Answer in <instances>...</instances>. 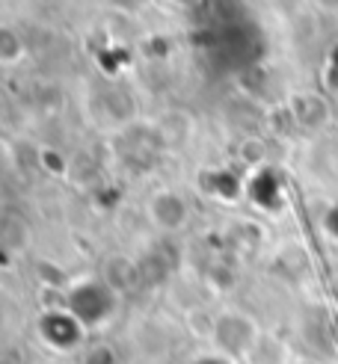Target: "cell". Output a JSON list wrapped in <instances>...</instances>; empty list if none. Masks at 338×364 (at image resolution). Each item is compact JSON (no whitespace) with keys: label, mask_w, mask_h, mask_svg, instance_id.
Masks as SVG:
<instances>
[{"label":"cell","mask_w":338,"mask_h":364,"mask_svg":"<svg viewBox=\"0 0 338 364\" xmlns=\"http://www.w3.org/2000/svg\"><path fill=\"white\" fill-rule=\"evenodd\" d=\"M258 335L261 326L241 308H226V311H220L211 320V341L226 358H243Z\"/></svg>","instance_id":"cell-1"},{"label":"cell","mask_w":338,"mask_h":364,"mask_svg":"<svg viewBox=\"0 0 338 364\" xmlns=\"http://www.w3.org/2000/svg\"><path fill=\"white\" fill-rule=\"evenodd\" d=\"M149 220L157 231H164V234H181L190 225L193 213H190L187 198L178 190L167 187V190H157L149 198Z\"/></svg>","instance_id":"cell-2"},{"label":"cell","mask_w":338,"mask_h":364,"mask_svg":"<svg viewBox=\"0 0 338 364\" xmlns=\"http://www.w3.org/2000/svg\"><path fill=\"white\" fill-rule=\"evenodd\" d=\"M241 361L243 364H291V350L282 338H276L270 332H261Z\"/></svg>","instance_id":"cell-3"},{"label":"cell","mask_w":338,"mask_h":364,"mask_svg":"<svg viewBox=\"0 0 338 364\" xmlns=\"http://www.w3.org/2000/svg\"><path fill=\"white\" fill-rule=\"evenodd\" d=\"M104 282L110 290L122 294V290H128L137 282V264L131 258H125V255H110L104 261Z\"/></svg>","instance_id":"cell-4"},{"label":"cell","mask_w":338,"mask_h":364,"mask_svg":"<svg viewBox=\"0 0 338 364\" xmlns=\"http://www.w3.org/2000/svg\"><path fill=\"white\" fill-rule=\"evenodd\" d=\"M27 60V42L24 36L12 30V27H4L0 30V65L4 68H18Z\"/></svg>","instance_id":"cell-5"},{"label":"cell","mask_w":338,"mask_h":364,"mask_svg":"<svg viewBox=\"0 0 338 364\" xmlns=\"http://www.w3.org/2000/svg\"><path fill=\"white\" fill-rule=\"evenodd\" d=\"M0 243L9 255H21L30 246V225L21 216H6L4 220V231H0Z\"/></svg>","instance_id":"cell-6"},{"label":"cell","mask_w":338,"mask_h":364,"mask_svg":"<svg viewBox=\"0 0 338 364\" xmlns=\"http://www.w3.org/2000/svg\"><path fill=\"white\" fill-rule=\"evenodd\" d=\"M160 127V139L167 145H184L193 139V122L184 113H167V119L157 124Z\"/></svg>","instance_id":"cell-7"},{"label":"cell","mask_w":338,"mask_h":364,"mask_svg":"<svg viewBox=\"0 0 338 364\" xmlns=\"http://www.w3.org/2000/svg\"><path fill=\"white\" fill-rule=\"evenodd\" d=\"M238 157H241L243 163H249V166H258V163H264V160H267V145H264V139H261V136H246V139H241Z\"/></svg>","instance_id":"cell-8"}]
</instances>
